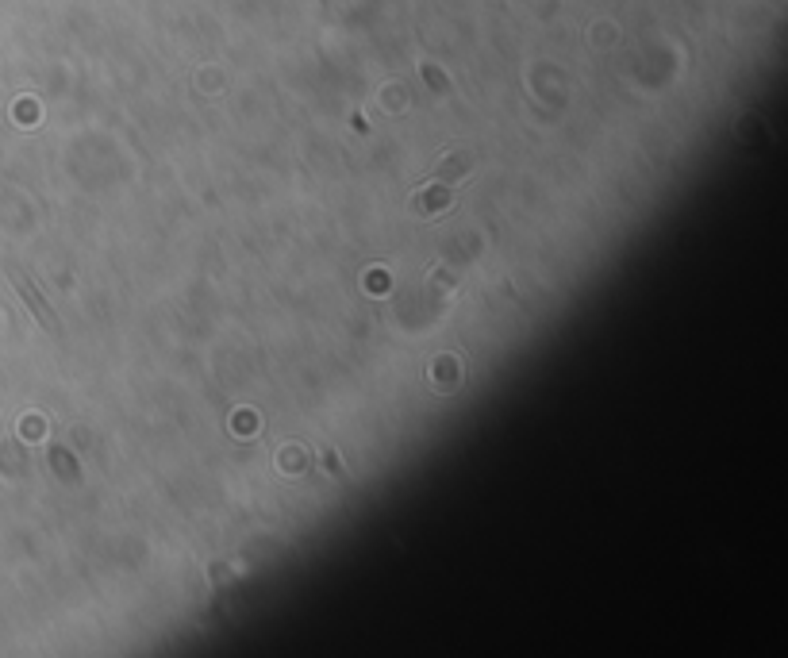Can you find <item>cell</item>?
<instances>
[{
	"label": "cell",
	"mask_w": 788,
	"mask_h": 658,
	"mask_svg": "<svg viewBox=\"0 0 788 658\" xmlns=\"http://www.w3.org/2000/svg\"><path fill=\"white\" fill-rule=\"evenodd\" d=\"M473 166V154L462 151V154H450V158H443L431 174H427V181H462L466 178V170Z\"/></svg>",
	"instance_id": "3"
},
{
	"label": "cell",
	"mask_w": 788,
	"mask_h": 658,
	"mask_svg": "<svg viewBox=\"0 0 788 658\" xmlns=\"http://www.w3.org/2000/svg\"><path fill=\"white\" fill-rule=\"evenodd\" d=\"M8 278H12V285H16V293L24 297V304L31 308V316L43 324V328H50V331H62V324H58V316H54V308H50L47 301H43V293L27 281V274L16 266V262H8Z\"/></svg>",
	"instance_id": "1"
},
{
	"label": "cell",
	"mask_w": 788,
	"mask_h": 658,
	"mask_svg": "<svg viewBox=\"0 0 788 658\" xmlns=\"http://www.w3.org/2000/svg\"><path fill=\"white\" fill-rule=\"evenodd\" d=\"M450 201H454V181H431L427 189H419L416 197H412V216H419V220H431V216H439L443 208H450Z\"/></svg>",
	"instance_id": "2"
}]
</instances>
